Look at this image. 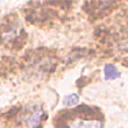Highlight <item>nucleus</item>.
<instances>
[{
  "label": "nucleus",
  "instance_id": "obj_4",
  "mask_svg": "<svg viewBox=\"0 0 128 128\" xmlns=\"http://www.w3.org/2000/svg\"><path fill=\"white\" fill-rule=\"evenodd\" d=\"M79 101V97L76 93H71V94L66 96L65 99H64V104L66 106H72V105H76Z\"/></svg>",
  "mask_w": 128,
  "mask_h": 128
},
{
  "label": "nucleus",
  "instance_id": "obj_2",
  "mask_svg": "<svg viewBox=\"0 0 128 128\" xmlns=\"http://www.w3.org/2000/svg\"><path fill=\"white\" fill-rule=\"evenodd\" d=\"M70 128H101V122L99 120H74L69 126Z\"/></svg>",
  "mask_w": 128,
  "mask_h": 128
},
{
  "label": "nucleus",
  "instance_id": "obj_3",
  "mask_svg": "<svg viewBox=\"0 0 128 128\" xmlns=\"http://www.w3.org/2000/svg\"><path fill=\"white\" fill-rule=\"evenodd\" d=\"M105 78L106 79H115L119 77V71L116 70V68L112 64H107L105 65Z\"/></svg>",
  "mask_w": 128,
  "mask_h": 128
},
{
  "label": "nucleus",
  "instance_id": "obj_1",
  "mask_svg": "<svg viewBox=\"0 0 128 128\" xmlns=\"http://www.w3.org/2000/svg\"><path fill=\"white\" fill-rule=\"evenodd\" d=\"M43 108L41 106H30L26 108L21 114V122L24 128H36L41 124V119L43 116Z\"/></svg>",
  "mask_w": 128,
  "mask_h": 128
}]
</instances>
